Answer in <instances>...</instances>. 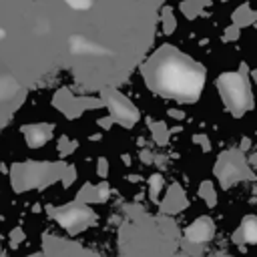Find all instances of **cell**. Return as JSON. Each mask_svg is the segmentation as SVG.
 Returning <instances> with one entry per match:
<instances>
[{"instance_id":"obj_4","label":"cell","mask_w":257,"mask_h":257,"mask_svg":"<svg viewBox=\"0 0 257 257\" xmlns=\"http://www.w3.org/2000/svg\"><path fill=\"white\" fill-rule=\"evenodd\" d=\"M0 36H2V32H0Z\"/></svg>"},{"instance_id":"obj_3","label":"cell","mask_w":257,"mask_h":257,"mask_svg":"<svg viewBox=\"0 0 257 257\" xmlns=\"http://www.w3.org/2000/svg\"><path fill=\"white\" fill-rule=\"evenodd\" d=\"M74 10H86L90 6V0H66Z\"/></svg>"},{"instance_id":"obj_2","label":"cell","mask_w":257,"mask_h":257,"mask_svg":"<svg viewBox=\"0 0 257 257\" xmlns=\"http://www.w3.org/2000/svg\"><path fill=\"white\" fill-rule=\"evenodd\" d=\"M223 90L233 106H245L247 102V90L239 76H225L223 78Z\"/></svg>"},{"instance_id":"obj_1","label":"cell","mask_w":257,"mask_h":257,"mask_svg":"<svg viewBox=\"0 0 257 257\" xmlns=\"http://www.w3.org/2000/svg\"><path fill=\"white\" fill-rule=\"evenodd\" d=\"M159 78L163 86H167L171 92L177 94H195L201 86V74L179 60L165 62L163 68L159 70Z\"/></svg>"}]
</instances>
